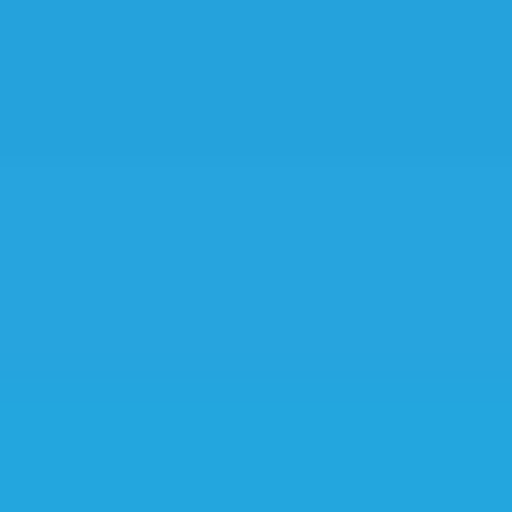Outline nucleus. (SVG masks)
I'll return each instance as SVG.
<instances>
[]
</instances>
